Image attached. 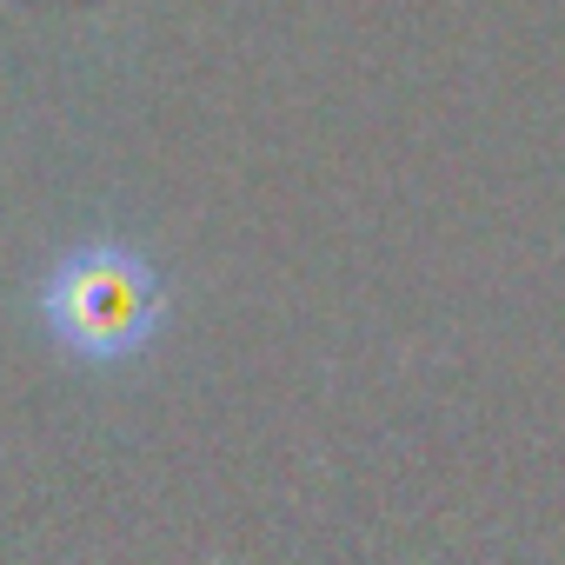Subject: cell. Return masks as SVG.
<instances>
[{"label":"cell","mask_w":565,"mask_h":565,"mask_svg":"<svg viewBox=\"0 0 565 565\" xmlns=\"http://www.w3.org/2000/svg\"><path fill=\"white\" fill-rule=\"evenodd\" d=\"M34 313H41L47 340L67 360H81V366H127L134 353L153 347V333L167 320V294H160V273L134 246L87 239V246L61 253L41 273Z\"/></svg>","instance_id":"obj_1"}]
</instances>
